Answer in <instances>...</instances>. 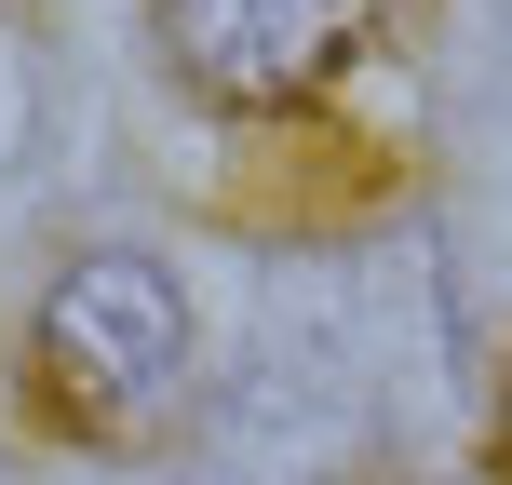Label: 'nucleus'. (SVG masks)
<instances>
[{
  "label": "nucleus",
  "mask_w": 512,
  "mask_h": 485,
  "mask_svg": "<svg viewBox=\"0 0 512 485\" xmlns=\"http://www.w3.org/2000/svg\"><path fill=\"white\" fill-rule=\"evenodd\" d=\"M27 351H41L54 418H81V432H149L162 391H176V364H189V310H176V283H162L149 256H81L41 297V337H27Z\"/></svg>",
  "instance_id": "1"
},
{
  "label": "nucleus",
  "mask_w": 512,
  "mask_h": 485,
  "mask_svg": "<svg viewBox=\"0 0 512 485\" xmlns=\"http://www.w3.org/2000/svg\"><path fill=\"white\" fill-rule=\"evenodd\" d=\"M378 14L391 0H162V54L216 108H297L310 81H337L364 54Z\"/></svg>",
  "instance_id": "2"
},
{
  "label": "nucleus",
  "mask_w": 512,
  "mask_h": 485,
  "mask_svg": "<svg viewBox=\"0 0 512 485\" xmlns=\"http://www.w3.org/2000/svg\"><path fill=\"white\" fill-rule=\"evenodd\" d=\"M499 472H512V391H499Z\"/></svg>",
  "instance_id": "3"
}]
</instances>
